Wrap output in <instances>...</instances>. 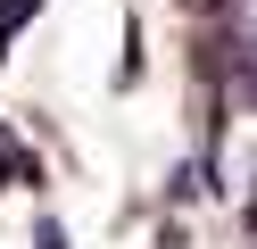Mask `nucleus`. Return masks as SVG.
<instances>
[{
    "instance_id": "obj_1",
    "label": "nucleus",
    "mask_w": 257,
    "mask_h": 249,
    "mask_svg": "<svg viewBox=\"0 0 257 249\" xmlns=\"http://www.w3.org/2000/svg\"><path fill=\"white\" fill-rule=\"evenodd\" d=\"M141 66H150V50H141V17L124 9V42H116V75H108V83H116V92H133Z\"/></svg>"
},
{
    "instance_id": "obj_2",
    "label": "nucleus",
    "mask_w": 257,
    "mask_h": 249,
    "mask_svg": "<svg viewBox=\"0 0 257 249\" xmlns=\"http://www.w3.org/2000/svg\"><path fill=\"white\" fill-rule=\"evenodd\" d=\"M34 17H42V0H0V58L17 50V33L34 25Z\"/></svg>"
},
{
    "instance_id": "obj_3",
    "label": "nucleus",
    "mask_w": 257,
    "mask_h": 249,
    "mask_svg": "<svg viewBox=\"0 0 257 249\" xmlns=\"http://www.w3.org/2000/svg\"><path fill=\"white\" fill-rule=\"evenodd\" d=\"M34 249H67V224H58V216H42V224H34Z\"/></svg>"
},
{
    "instance_id": "obj_4",
    "label": "nucleus",
    "mask_w": 257,
    "mask_h": 249,
    "mask_svg": "<svg viewBox=\"0 0 257 249\" xmlns=\"http://www.w3.org/2000/svg\"><path fill=\"white\" fill-rule=\"evenodd\" d=\"M249 241H257V199H249Z\"/></svg>"
}]
</instances>
